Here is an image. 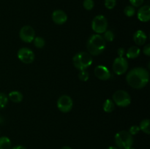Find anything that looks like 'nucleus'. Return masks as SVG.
<instances>
[{"label":"nucleus","mask_w":150,"mask_h":149,"mask_svg":"<svg viewBox=\"0 0 150 149\" xmlns=\"http://www.w3.org/2000/svg\"><path fill=\"white\" fill-rule=\"evenodd\" d=\"M149 80V72L142 67H136L130 70L126 76V80L130 86L135 89H141L147 85Z\"/></svg>","instance_id":"f257e3e1"},{"label":"nucleus","mask_w":150,"mask_h":149,"mask_svg":"<svg viewBox=\"0 0 150 149\" xmlns=\"http://www.w3.org/2000/svg\"><path fill=\"white\" fill-rule=\"evenodd\" d=\"M105 48V41L103 36L98 34L89 37L86 42V49L92 56H98L102 53Z\"/></svg>","instance_id":"f03ea898"},{"label":"nucleus","mask_w":150,"mask_h":149,"mask_svg":"<svg viewBox=\"0 0 150 149\" xmlns=\"http://www.w3.org/2000/svg\"><path fill=\"white\" fill-rule=\"evenodd\" d=\"M92 57L89 53L79 52L73 58V64L77 70H86L92 64Z\"/></svg>","instance_id":"7ed1b4c3"},{"label":"nucleus","mask_w":150,"mask_h":149,"mask_svg":"<svg viewBox=\"0 0 150 149\" xmlns=\"http://www.w3.org/2000/svg\"><path fill=\"white\" fill-rule=\"evenodd\" d=\"M114 141L119 149H129L133 144V135L128 131L122 130L115 134Z\"/></svg>","instance_id":"20e7f679"},{"label":"nucleus","mask_w":150,"mask_h":149,"mask_svg":"<svg viewBox=\"0 0 150 149\" xmlns=\"http://www.w3.org/2000/svg\"><path fill=\"white\" fill-rule=\"evenodd\" d=\"M113 102L119 107L125 108L131 103V97L127 91L124 90H118L113 94Z\"/></svg>","instance_id":"39448f33"},{"label":"nucleus","mask_w":150,"mask_h":149,"mask_svg":"<svg viewBox=\"0 0 150 149\" xmlns=\"http://www.w3.org/2000/svg\"><path fill=\"white\" fill-rule=\"evenodd\" d=\"M108 28L106 18L103 15H98L93 18L92 22V29L96 34H103Z\"/></svg>","instance_id":"423d86ee"},{"label":"nucleus","mask_w":150,"mask_h":149,"mask_svg":"<svg viewBox=\"0 0 150 149\" xmlns=\"http://www.w3.org/2000/svg\"><path fill=\"white\" fill-rule=\"evenodd\" d=\"M114 73L117 75L125 74L128 69V63L124 57H117L114 59L112 66Z\"/></svg>","instance_id":"0eeeda50"},{"label":"nucleus","mask_w":150,"mask_h":149,"mask_svg":"<svg viewBox=\"0 0 150 149\" xmlns=\"http://www.w3.org/2000/svg\"><path fill=\"white\" fill-rule=\"evenodd\" d=\"M73 106V99L70 96L62 95L57 100V108L59 111L66 113L70 112Z\"/></svg>","instance_id":"6e6552de"},{"label":"nucleus","mask_w":150,"mask_h":149,"mask_svg":"<svg viewBox=\"0 0 150 149\" xmlns=\"http://www.w3.org/2000/svg\"><path fill=\"white\" fill-rule=\"evenodd\" d=\"M18 58L24 64H32L35 60V53L28 48H21L18 51Z\"/></svg>","instance_id":"1a4fd4ad"},{"label":"nucleus","mask_w":150,"mask_h":149,"mask_svg":"<svg viewBox=\"0 0 150 149\" xmlns=\"http://www.w3.org/2000/svg\"><path fill=\"white\" fill-rule=\"evenodd\" d=\"M35 32L33 28L30 26H24L20 29L19 37L23 42L30 43L35 39Z\"/></svg>","instance_id":"9d476101"},{"label":"nucleus","mask_w":150,"mask_h":149,"mask_svg":"<svg viewBox=\"0 0 150 149\" xmlns=\"http://www.w3.org/2000/svg\"><path fill=\"white\" fill-rule=\"evenodd\" d=\"M95 74L101 80H108L111 78V72L105 66L98 65L95 69Z\"/></svg>","instance_id":"9b49d317"},{"label":"nucleus","mask_w":150,"mask_h":149,"mask_svg":"<svg viewBox=\"0 0 150 149\" xmlns=\"http://www.w3.org/2000/svg\"><path fill=\"white\" fill-rule=\"evenodd\" d=\"M52 20L56 24L62 25L67 20V15L62 10H56L52 13Z\"/></svg>","instance_id":"f8f14e48"},{"label":"nucleus","mask_w":150,"mask_h":149,"mask_svg":"<svg viewBox=\"0 0 150 149\" xmlns=\"http://www.w3.org/2000/svg\"><path fill=\"white\" fill-rule=\"evenodd\" d=\"M137 17L140 21L148 22L150 20V7L144 5L140 7L138 11Z\"/></svg>","instance_id":"ddd939ff"},{"label":"nucleus","mask_w":150,"mask_h":149,"mask_svg":"<svg viewBox=\"0 0 150 149\" xmlns=\"http://www.w3.org/2000/svg\"><path fill=\"white\" fill-rule=\"evenodd\" d=\"M147 37L144 32L142 30H138L133 34V41L137 45H143L146 42Z\"/></svg>","instance_id":"4468645a"},{"label":"nucleus","mask_w":150,"mask_h":149,"mask_svg":"<svg viewBox=\"0 0 150 149\" xmlns=\"http://www.w3.org/2000/svg\"><path fill=\"white\" fill-rule=\"evenodd\" d=\"M23 94L18 91H11L8 95V99L15 103H19L23 100Z\"/></svg>","instance_id":"2eb2a0df"},{"label":"nucleus","mask_w":150,"mask_h":149,"mask_svg":"<svg viewBox=\"0 0 150 149\" xmlns=\"http://www.w3.org/2000/svg\"><path fill=\"white\" fill-rule=\"evenodd\" d=\"M140 53L141 50L139 47L132 46L127 50L126 56H127V58H136L140 55Z\"/></svg>","instance_id":"dca6fc26"},{"label":"nucleus","mask_w":150,"mask_h":149,"mask_svg":"<svg viewBox=\"0 0 150 149\" xmlns=\"http://www.w3.org/2000/svg\"><path fill=\"white\" fill-rule=\"evenodd\" d=\"M114 108H115V105H114V102H113V100L111 99H106L105 101V102L103 103V110L105 111V112H111L114 111Z\"/></svg>","instance_id":"f3484780"},{"label":"nucleus","mask_w":150,"mask_h":149,"mask_svg":"<svg viewBox=\"0 0 150 149\" xmlns=\"http://www.w3.org/2000/svg\"><path fill=\"white\" fill-rule=\"evenodd\" d=\"M11 148V141L7 137H0V149H10Z\"/></svg>","instance_id":"a211bd4d"},{"label":"nucleus","mask_w":150,"mask_h":149,"mask_svg":"<svg viewBox=\"0 0 150 149\" xmlns=\"http://www.w3.org/2000/svg\"><path fill=\"white\" fill-rule=\"evenodd\" d=\"M139 128H140V130H142L145 134H149V119H144L143 121H142V122L140 123Z\"/></svg>","instance_id":"6ab92c4d"},{"label":"nucleus","mask_w":150,"mask_h":149,"mask_svg":"<svg viewBox=\"0 0 150 149\" xmlns=\"http://www.w3.org/2000/svg\"><path fill=\"white\" fill-rule=\"evenodd\" d=\"M34 45L36 48H42L44 46H45V39H43L41 37H35L34 39Z\"/></svg>","instance_id":"aec40b11"},{"label":"nucleus","mask_w":150,"mask_h":149,"mask_svg":"<svg viewBox=\"0 0 150 149\" xmlns=\"http://www.w3.org/2000/svg\"><path fill=\"white\" fill-rule=\"evenodd\" d=\"M8 103V96L4 93H0V109L6 107Z\"/></svg>","instance_id":"412c9836"},{"label":"nucleus","mask_w":150,"mask_h":149,"mask_svg":"<svg viewBox=\"0 0 150 149\" xmlns=\"http://www.w3.org/2000/svg\"><path fill=\"white\" fill-rule=\"evenodd\" d=\"M103 39L105 41H108V42H112L114 39V34L112 31L111 30H106L103 33Z\"/></svg>","instance_id":"4be33fe9"},{"label":"nucleus","mask_w":150,"mask_h":149,"mask_svg":"<svg viewBox=\"0 0 150 149\" xmlns=\"http://www.w3.org/2000/svg\"><path fill=\"white\" fill-rule=\"evenodd\" d=\"M124 13L126 16H127V17H132V16L134 15L135 13H136V10H135L134 7H133V6H127V7L125 8Z\"/></svg>","instance_id":"5701e85b"},{"label":"nucleus","mask_w":150,"mask_h":149,"mask_svg":"<svg viewBox=\"0 0 150 149\" xmlns=\"http://www.w3.org/2000/svg\"><path fill=\"white\" fill-rule=\"evenodd\" d=\"M89 74L86 70H81L80 72L79 73V80H81L83 82H86L89 80Z\"/></svg>","instance_id":"b1692460"},{"label":"nucleus","mask_w":150,"mask_h":149,"mask_svg":"<svg viewBox=\"0 0 150 149\" xmlns=\"http://www.w3.org/2000/svg\"><path fill=\"white\" fill-rule=\"evenodd\" d=\"M83 6L86 10H92L95 6V3H94L93 0H84Z\"/></svg>","instance_id":"393cba45"},{"label":"nucleus","mask_w":150,"mask_h":149,"mask_svg":"<svg viewBox=\"0 0 150 149\" xmlns=\"http://www.w3.org/2000/svg\"><path fill=\"white\" fill-rule=\"evenodd\" d=\"M105 7L108 10H112L117 4V0H105Z\"/></svg>","instance_id":"a878e982"},{"label":"nucleus","mask_w":150,"mask_h":149,"mask_svg":"<svg viewBox=\"0 0 150 149\" xmlns=\"http://www.w3.org/2000/svg\"><path fill=\"white\" fill-rule=\"evenodd\" d=\"M139 131H140V128H139V126L134 125V126H132V127H130L128 132L130 133L131 135H135V134H138V133L139 132Z\"/></svg>","instance_id":"bb28decb"},{"label":"nucleus","mask_w":150,"mask_h":149,"mask_svg":"<svg viewBox=\"0 0 150 149\" xmlns=\"http://www.w3.org/2000/svg\"><path fill=\"white\" fill-rule=\"evenodd\" d=\"M131 6L134 7H139L142 6L144 3V0H129Z\"/></svg>","instance_id":"cd10ccee"},{"label":"nucleus","mask_w":150,"mask_h":149,"mask_svg":"<svg viewBox=\"0 0 150 149\" xmlns=\"http://www.w3.org/2000/svg\"><path fill=\"white\" fill-rule=\"evenodd\" d=\"M143 52L145 55L147 56H150V45L149 44H147V45H145L144 48V49H143Z\"/></svg>","instance_id":"c85d7f7f"},{"label":"nucleus","mask_w":150,"mask_h":149,"mask_svg":"<svg viewBox=\"0 0 150 149\" xmlns=\"http://www.w3.org/2000/svg\"><path fill=\"white\" fill-rule=\"evenodd\" d=\"M117 53H118L119 57H123L124 54L125 53V51L123 48H120L117 51Z\"/></svg>","instance_id":"c756f323"},{"label":"nucleus","mask_w":150,"mask_h":149,"mask_svg":"<svg viewBox=\"0 0 150 149\" xmlns=\"http://www.w3.org/2000/svg\"><path fill=\"white\" fill-rule=\"evenodd\" d=\"M10 149H26V148L23 145H16V146H14V147L11 148Z\"/></svg>","instance_id":"7c9ffc66"},{"label":"nucleus","mask_w":150,"mask_h":149,"mask_svg":"<svg viewBox=\"0 0 150 149\" xmlns=\"http://www.w3.org/2000/svg\"><path fill=\"white\" fill-rule=\"evenodd\" d=\"M60 149H72L70 146H63Z\"/></svg>","instance_id":"2f4dec72"},{"label":"nucleus","mask_w":150,"mask_h":149,"mask_svg":"<svg viewBox=\"0 0 150 149\" xmlns=\"http://www.w3.org/2000/svg\"><path fill=\"white\" fill-rule=\"evenodd\" d=\"M107 149H119L117 147H115V146H109L108 148H107Z\"/></svg>","instance_id":"473e14b6"},{"label":"nucleus","mask_w":150,"mask_h":149,"mask_svg":"<svg viewBox=\"0 0 150 149\" xmlns=\"http://www.w3.org/2000/svg\"><path fill=\"white\" fill-rule=\"evenodd\" d=\"M129 149H135V148H129Z\"/></svg>","instance_id":"72a5a7b5"}]
</instances>
